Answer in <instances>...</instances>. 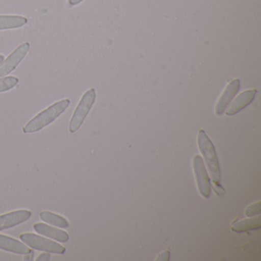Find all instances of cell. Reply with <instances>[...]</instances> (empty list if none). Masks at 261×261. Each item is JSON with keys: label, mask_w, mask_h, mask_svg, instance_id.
Masks as SVG:
<instances>
[{"label": "cell", "mask_w": 261, "mask_h": 261, "mask_svg": "<svg viewBox=\"0 0 261 261\" xmlns=\"http://www.w3.org/2000/svg\"><path fill=\"white\" fill-rule=\"evenodd\" d=\"M39 216L42 221L48 224H53L56 227H59L61 228H67L69 227V223L65 218L53 212H42Z\"/></svg>", "instance_id": "cell-14"}, {"label": "cell", "mask_w": 261, "mask_h": 261, "mask_svg": "<svg viewBox=\"0 0 261 261\" xmlns=\"http://www.w3.org/2000/svg\"><path fill=\"white\" fill-rule=\"evenodd\" d=\"M4 56L3 55H0V65L4 62Z\"/></svg>", "instance_id": "cell-22"}, {"label": "cell", "mask_w": 261, "mask_h": 261, "mask_svg": "<svg viewBox=\"0 0 261 261\" xmlns=\"http://www.w3.org/2000/svg\"><path fill=\"white\" fill-rule=\"evenodd\" d=\"M27 22V19L22 16H0V30L20 28Z\"/></svg>", "instance_id": "cell-13"}, {"label": "cell", "mask_w": 261, "mask_h": 261, "mask_svg": "<svg viewBox=\"0 0 261 261\" xmlns=\"http://www.w3.org/2000/svg\"><path fill=\"white\" fill-rule=\"evenodd\" d=\"M20 239L24 244L30 246L35 250L48 252L50 253H58V254H62L66 251L65 247L58 244L56 241L47 239L35 233H22L20 235Z\"/></svg>", "instance_id": "cell-4"}, {"label": "cell", "mask_w": 261, "mask_h": 261, "mask_svg": "<svg viewBox=\"0 0 261 261\" xmlns=\"http://www.w3.org/2000/svg\"><path fill=\"white\" fill-rule=\"evenodd\" d=\"M82 1H83V0H68V2H69V4L71 6L77 5V4H80Z\"/></svg>", "instance_id": "cell-20"}, {"label": "cell", "mask_w": 261, "mask_h": 261, "mask_svg": "<svg viewBox=\"0 0 261 261\" xmlns=\"http://www.w3.org/2000/svg\"><path fill=\"white\" fill-rule=\"evenodd\" d=\"M240 89L239 79H233L227 85L226 89L223 92L222 95L220 97L215 108V113L217 116L224 114L226 108L230 105V101L233 100L237 93Z\"/></svg>", "instance_id": "cell-8"}, {"label": "cell", "mask_w": 261, "mask_h": 261, "mask_svg": "<svg viewBox=\"0 0 261 261\" xmlns=\"http://www.w3.org/2000/svg\"><path fill=\"white\" fill-rule=\"evenodd\" d=\"M96 100V91L94 88H91L87 91L82 100L79 102V105L76 108L69 124V131L72 134L77 132L83 124L85 118L89 114L91 108L94 105Z\"/></svg>", "instance_id": "cell-3"}, {"label": "cell", "mask_w": 261, "mask_h": 261, "mask_svg": "<svg viewBox=\"0 0 261 261\" xmlns=\"http://www.w3.org/2000/svg\"><path fill=\"white\" fill-rule=\"evenodd\" d=\"M19 79L13 76L0 79V93L10 91L17 85Z\"/></svg>", "instance_id": "cell-15"}, {"label": "cell", "mask_w": 261, "mask_h": 261, "mask_svg": "<svg viewBox=\"0 0 261 261\" xmlns=\"http://www.w3.org/2000/svg\"><path fill=\"white\" fill-rule=\"evenodd\" d=\"M33 255H34V253L33 251L30 253V256H27V254H25V258H24V260H33Z\"/></svg>", "instance_id": "cell-21"}, {"label": "cell", "mask_w": 261, "mask_h": 261, "mask_svg": "<svg viewBox=\"0 0 261 261\" xmlns=\"http://www.w3.org/2000/svg\"><path fill=\"white\" fill-rule=\"evenodd\" d=\"M257 91L255 89L247 90L241 93L231 103L228 109L225 111V114L227 116H233L242 111L246 107L248 106L256 95Z\"/></svg>", "instance_id": "cell-9"}, {"label": "cell", "mask_w": 261, "mask_h": 261, "mask_svg": "<svg viewBox=\"0 0 261 261\" xmlns=\"http://www.w3.org/2000/svg\"><path fill=\"white\" fill-rule=\"evenodd\" d=\"M193 168L200 193L204 198H209L211 195L210 178L207 175L202 158L199 155H195L194 157Z\"/></svg>", "instance_id": "cell-5"}, {"label": "cell", "mask_w": 261, "mask_h": 261, "mask_svg": "<svg viewBox=\"0 0 261 261\" xmlns=\"http://www.w3.org/2000/svg\"><path fill=\"white\" fill-rule=\"evenodd\" d=\"M34 229L37 233L48 237L51 239L56 240L59 242H68L69 240V235L66 231H64V230L56 228V227H51V226L43 224V223H37V224H34Z\"/></svg>", "instance_id": "cell-11"}, {"label": "cell", "mask_w": 261, "mask_h": 261, "mask_svg": "<svg viewBox=\"0 0 261 261\" xmlns=\"http://www.w3.org/2000/svg\"><path fill=\"white\" fill-rule=\"evenodd\" d=\"M30 48V44L25 42L13 51V53L7 58V60L0 65V77L8 75L12 71H14L28 54Z\"/></svg>", "instance_id": "cell-6"}, {"label": "cell", "mask_w": 261, "mask_h": 261, "mask_svg": "<svg viewBox=\"0 0 261 261\" xmlns=\"http://www.w3.org/2000/svg\"><path fill=\"white\" fill-rule=\"evenodd\" d=\"M261 213V203L260 201L255 203L249 206L245 210V215L247 217H253L255 215H259Z\"/></svg>", "instance_id": "cell-16"}, {"label": "cell", "mask_w": 261, "mask_h": 261, "mask_svg": "<svg viewBox=\"0 0 261 261\" xmlns=\"http://www.w3.org/2000/svg\"><path fill=\"white\" fill-rule=\"evenodd\" d=\"M260 227L261 218L259 215V216L256 218H247V219L241 220L238 222L233 223L231 230L236 233H243V232L260 228Z\"/></svg>", "instance_id": "cell-12"}, {"label": "cell", "mask_w": 261, "mask_h": 261, "mask_svg": "<svg viewBox=\"0 0 261 261\" xmlns=\"http://www.w3.org/2000/svg\"><path fill=\"white\" fill-rule=\"evenodd\" d=\"M51 259V254L48 252H46V253H42V254L39 255L38 256L36 260L37 261H48Z\"/></svg>", "instance_id": "cell-17"}, {"label": "cell", "mask_w": 261, "mask_h": 261, "mask_svg": "<svg viewBox=\"0 0 261 261\" xmlns=\"http://www.w3.org/2000/svg\"><path fill=\"white\" fill-rule=\"evenodd\" d=\"M214 191H215V193L218 195H223L224 194V190L222 187H221V185L220 184H215L214 183L213 186Z\"/></svg>", "instance_id": "cell-18"}, {"label": "cell", "mask_w": 261, "mask_h": 261, "mask_svg": "<svg viewBox=\"0 0 261 261\" xmlns=\"http://www.w3.org/2000/svg\"><path fill=\"white\" fill-rule=\"evenodd\" d=\"M69 105L70 100L68 99H65L53 103L49 108L39 113L34 118L32 119L22 128V130L25 134H33L42 130L45 126L54 122L59 116L62 115Z\"/></svg>", "instance_id": "cell-1"}, {"label": "cell", "mask_w": 261, "mask_h": 261, "mask_svg": "<svg viewBox=\"0 0 261 261\" xmlns=\"http://www.w3.org/2000/svg\"><path fill=\"white\" fill-rule=\"evenodd\" d=\"M32 212L27 210L15 211L0 216V231L19 225L31 218Z\"/></svg>", "instance_id": "cell-7"}, {"label": "cell", "mask_w": 261, "mask_h": 261, "mask_svg": "<svg viewBox=\"0 0 261 261\" xmlns=\"http://www.w3.org/2000/svg\"><path fill=\"white\" fill-rule=\"evenodd\" d=\"M198 145L200 152H201L205 160L207 169H208L211 176L213 179V183L220 184L221 170H220L218 155H217L213 143L211 141L204 129H200L198 132Z\"/></svg>", "instance_id": "cell-2"}, {"label": "cell", "mask_w": 261, "mask_h": 261, "mask_svg": "<svg viewBox=\"0 0 261 261\" xmlns=\"http://www.w3.org/2000/svg\"><path fill=\"white\" fill-rule=\"evenodd\" d=\"M169 256H170V253H169V251H166L164 253H162L160 256L157 258L156 260H169Z\"/></svg>", "instance_id": "cell-19"}, {"label": "cell", "mask_w": 261, "mask_h": 261, "mask_svg": "<svg viewBox=\"0 0 261 261\" xmlns=\"http://www.w3.org/2000/svg\"><path fill=\"white\" fill-rule=\"evenodd\" d=\"M0 249L17 254L25 255L32 252L30 247L18 240L3 234H0Z\"/></svg>", "instance_id": "cell-10"}]
</instances>
